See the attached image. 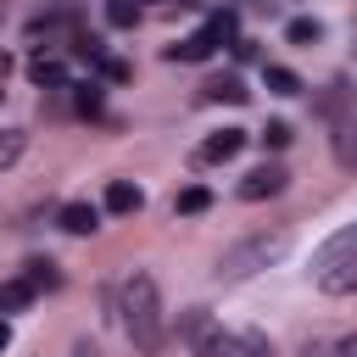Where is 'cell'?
I'll list each match as a JSON object with an SVG mask.
<instances>
[{
  "label": "cell",
  "instance_id": "20",
  "mask_svg": "<svg viewBox=\"0 0 357 357\" xmlns=\"http://www.w3.org/2000/svg\"><path fill=\"white\" fill-rule=\"evenodd\" d=\"M73 89V106L84 112V117H100V89L95 84H67Z\"/></svg>",
  "mask_w": 357,
  "mask_h": 357
},
{
  "label": "cell",
  "instance_id": "4",
  "mask_svg": "<svg viewBox=\"0 0 357 357\" xmlns=\"http://www.w3.org/2000/svg\"><path fill=\"white\" fill-rule=\"evenodd\" d=\"M245 139H251L245 128H218V134L201 145V162H234V156L245 151Z\"/></svg>",
  "mask_w": 357,
  "mask_h": 357
},
{
  "label": "cell",
  "instance_id": "13",
  "mask_svg": "<svg viewBox=\"0 0 357 357\" xmlns=\"http://www.w3.org/2000/svg\"><path fill=\"white\" fill-rule=\"evenodd\" d=\"M33 296H39V290H33L28 279H6V284H0V312H22Z\"/></svg>",
  "mask_w": 357,
  "mask_h": 357
},
{
  "label": "cell",
  "instance_id": "10",
  "mask_svg": "<svg viewBox=\"0 0 357 357\" xmlns=\"http://www.w3.org/2000/svg\"><path fill=\"white\" fill-rule=\"evenodd\" d=\"M201 100H229V106H245V100H251V89H245L234 73H223V78L201 84Z\"/></svg>",
  "mask_w": 357,
  "mask_h": 357
},
{
  "label": "cell",
  "instance_id": "3",
  "mask_svg": "<svg viewBox=\"0 0 357 357\" xmlns=\"http://www.w3.org/2000/svg\"><path fill=\"white\" fill-rule=\"evenodd\" d=\"M290 184V173L279 167V162H262V167H251L245 178H240V201H268V195H279Z\"/></svg>",
  "mask_w": 357,
  "mask_h": 357
},
{
  "label": "cell",
  "instance_id": "25",
  "mask_svg": "<svg viewBox=\"0 0 357 357\" xmlns=\"http://www.w3.org/2000/svg\"><path fill=\"white\" fill-rule=\"evenodd\" d=\"M340 357H357V335H351V340H340Z\"/></svg>",
  "mask_w": 357,
  "mask_h": 357
},
{
  "label": "cell",
  "instance_id": "7",
  "mask_svg": "<svg viewBox=\"0 0 357 357\" xmlns=\"http://www.w3.org/2000/svg\"><path fill=\"white\" fill-rule=\"evenodd\" d=\"M139 206H145V190H139V184H128V178H112V184H106V212L128 218V212H139Z\"/></svg>",
  "mask_w": 357,
  "mask_h": 357
},
{
  "label": "cell",
  "instance_id": "8",
  "mask_svg": "<svg viewBox=\"0 0 357 357\" xmlns=\"http://www.w3.org/2000/svg\"><path fill=\"white\" fill-rule=\"evenodd\" d=\"M318 290L324 296H357V262H329L318 273Z\"/></svg>",
  "mask_w": 357,
  "mask_h": 357
},
{
  "label": "cell",
  "instance_id": "11",
  "mask_svg": "<svg viewBox=\"0 0 357 357\" xmlns=\"http://www.w3.org/2000/svg\"><path fill=\"white\" fill-rule=\"evenodd\" d=\"M218 45H212V33L201 28V33H190V39H178V45H167V61H206Z\"/></svg>",
  "mask_w": 357,
  "mask_h": 357
},
{
  "label": "cell",
  "instance_id": "18",
  "mask_svg": "<svg viewBox=\"0 0 357 357\" xmlns=\"http://www.w3.org/2000/svg\"><path fill=\"white\" fill-rule=\"evenodd\" d=\"M262 84H268V95H301V78H296L290 67H268Z\"/></svg>",
  "mask_w": 357,
  "mask_h": 357
},
{
  "label": "cell",
  "instance_id": "15",
  "mask_svg": "<svg viewBox=\"0 0 357 357\" xmlns=\"http://www.w3.org/2000/svg\"><path fill=\"white\" fill-rule=\"evenodd\" d=\"M206 33H212V45H223V39L234 45V39H240V17H234V11H212V17H206Z\"/></svg>",
  "mask_w": 357,
  "mask_h": 357
},
{
  "label": "cell",
  "instance_id": "24",
  "mask_svg": "<svg viewBox=\"0 0 357 357\" xmlns=\"http://www.w3.org/2000/svg\"><path fill=\"white\" fill-rule=\"evenodd\" d=\"M229 50H234V61H257V39H234Z\"/></svg>",
  "mask_w": 357,
  "mask_h": 357
},
{
  "label": "cell",
  "instance_id": "1",
  "mask_svg": "<svg viewBox=\"0 0 357 357\" xmlns=\"http://www.w3.org/2000/svg\"><path fill=\"white\" fill-rule=\"evenodd\" d=\"M117 312H123V329L139 351H156L162 346V296H156V279L151 273H128L123 290H117Z\"/></svg>",
  "mask_w": 357,
  "mask_h": 357
},
{
  "label": "cell",
  "instance_id": "27",
  "mask_svg": "<svg viewBox=\"0 0 357 357\" xmlns=\"http://www.w3.org/2000/svg\"><path fill=\"white\" fill-rule=\"evenodd\" d=\"M6 73H11V56H6V50H0V84H6Z\"/></svg>",
  "mask_w": 357,
  "mask_h": 357
},
{
  "label": "cell",
  "instance_id": "6",
  "mask_svg": "<svg viewBox=\"0 0 357 357\" xmlns=\"http://www.w3.org/2000/svg\"><path fill=\"white\" fill-rule=\"evenodd\" d=\"M28 78H33L39 89H67V67H61V56H50V50H39V56L28 61Z\"/></svg>",
  "mask_w": 357,
  "mask_h": 357
},
{
  "label": "cell",
  "instance_id": "16",
  "mask_svg": "<svg viewBox=\"0 0 357 357\" xmlns=\"http://www.w3.org/2000/svg\"><path fill=\"white\" fill-rule=\"evenodd\" d=\"M22 279H28L33 290H56V284H61V273H56V262H50V257H33Z\"/></svg>",
  "mask_w": 357,
  "mask_h": 357
},
{
  "label": "cell",
  "instance_id": "26",
  "mask_svg": "<svg viewBox=\"0 0 357 357\" xmlns=\"http://www.w3.org/2000/svg\"><path fill=\"white\" fill-rule=\"evenodd\" d=\"M6 346H11V329H6V318H0V351H6Z\"/></svg>",
  "mask_w": 357,
  "mask_h": 357
},
{
  "label": "cell",
  "instance_id": "22",
  "mask_svg": "<svg viewBox=\"0 0 357 357\" xmlns=\"http://www.w3.org/2000/svg\"><path fill=\"white\" fill-rule=\"evenodd\" d=\"M22 145H28L22 128H0V167H11V162L22 156Z\"/></svg>",
  "mask_w": 357,
  "mask_h": 357
},
{
  "label": "cell",
  "instance_id": "19",
  "mask_svg": "<svg viewBox=\"0 0 357 357\" xmlns=\"http://www.w3.org/2000/svg\"><path fill=\"white\" fill-rule=\"evenodd\" d=\"M106 22L112 28H134L139 22V0H106Z\"/></svg>",
  "mask_w": 357,
  "mask_h": 357
},
{
  "label": "cell",
  "instance_id": "5",
  "mask_svg": "<svg viewBox=\"0 0 357 357\" xmlns=\"http://www.w3.org/2000/svg\"><path fill=\"white\" fill-rule=\"evenodd\" d=\"M329 262H357V223L335 229V234L318 245V268H329Z\"/></svg>",
  "mask_w": 357,
  "mask_h": 357
},
{
  "label": "cell",
  "instance_id": "28",
  "mask_svg": "<svg viewBox=\"0 0 357 357\" xmlns=\"http://www.w3.org/2000/svg\"><path fill=\"white\" fill-rule=\"evenodd\" d=\"M178 6H201V0H178Z\"/></svg>",
  "mask_w": 357,
  "mask_h": 357
},
{
  "label": "cell",
  "instance_id": "9",
  "mask_svg": "<svg viewBox=\"0 0 357 357\" xmlns=\"http://www.w3.org/2000/svg\"><path fill=\"white\" fill-rule=\"evenodd\" d=\"M61 229H67V234H95V229H100V206L67 201V206H61Z\"/></svg>",
  "mask_w": 357,
  "mask_h": 357
},
{
  "label": "cell",
  "instance_id": "30",
  "mask_svg": "<svg viewBox=\"0 0 357 357\" xmlns=\"http://www.w3.org/2000/svg\"><path fill=\"white\" fill-rule=\"evenodd\" d=\"M0 95H6V89H0Z\"/></svg>",
  "mask_w": 357,
  "mask_h": 357
},
{
  "label": "cell",
  "instance_id": "23",
  "mask_svg": "<svg viewBox=\"0 0 357 357\" xmlns=\"http://www.w3.org/2000/svg\"><path fill=\"white\" fill-rule=\"evenodd\" d=\"M95 73H100L106 84H128V78H134V67H128V61H117V56H100V61H95Z\"/></svg>",
  "mask_w": 357,
  "mask_h": 357
},
{
  "label": "cell",
  "instance_id": "2",
  "mask_svg": "<svg viewBox=\"0 0 357 357\" xmlns=\"http://www.w3.org/2000/svg\"><path fill=\"white\" fill-rule=\"evenodd\" d=\"M284 251H290V234H284V229H273V234H251V240H240V245H229V251L218 257V279H223V284L251 279L257 268L279 262Z\"/></svg>",
  "mask_w": 357,
  "mask_h": 357
},
{
  "label": "cell",
  "instance_id": "21",
  "mask_svg": "<svg viewBox=\"0 0 357 357\" xmlns=\"http://www.w3.org/2000/svg\"><path fill=\"white\" fill-rule=\"evenodd\" d=\"M290 139H296V128H290L284 117H268V128H262V145H268V151H284Z\"/></svg>",
  "mask_w": 357,
  "mask_h": 357
},
{
  "label": "cell",
  "instance_id": "17",
  "mask_svg": "<svg viewBox=\"0 0 357 357\" xmlns=\"http://www.w3.org/2000/svg\"><path fill=\"white\" fill-rule=\"evenodd\" d=\"M284 39H290V45H318V39H324V22H318V17H296V22L284 28Z\"/></svg>",
  "mask_w": 357,
  "mask_h": 357
},
{
  "label": "cell",
  "instance_id": "12",
  "mask_svg": "<svg viewBox=\"0 0 357 357\" xmlns=\"http://www.w3.org/2000/svg\"><path fill=\"white\" fill-rule=\"evenodd\" d=\"M212 206V190L206 184H184L178 195H173V212H184V218H195V212H206Z\"/></svg>",
  "mask_w": 357,
  "mask_h": 357
},
{
  "label": "cell",
  "instance_id": "14",
  "mask_svg": "<svg viewBox=\"0 0 357 357\" xmlns=\"http://www.w3.org/2000/svg\"><path fill=\"white\" fill-rule=\"evenodd\" d=\"M335 162H340V167H357V117H346V123L335 128Z\"/></svg>",
  "mask_w": 357,
  "mask_h": 357
},
{
  "label": "cell",
  "instance_id": "29",
  "mask_svg": "<svg viewBox=\"0 0 357 357\" xmlns=\"http://www.w3.org/2000/svg\"><path fill=\"white\" fill-rule=\"evenodd\" d=\"M0 22H6V0H0Z\"/></svg>",
  "mask_w": 357,
  "mask_h": 357
}]
</instances>
